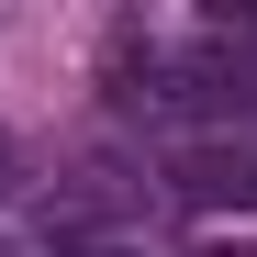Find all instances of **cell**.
Listing matches in <instances>:
<instances>
[{
    "label": "cell",
    "instance_id": "1",
    "mask_svg": "<svg viewBox=\"0 0 257 257\" xmlns=\"http://www.w3.org/2000/svg\"><path fill=\"white\" fill-rule=\"evenodd\" d=\"M201 257H257V246H201Z\"/></svg>",
    "mask_w": 257,
    "mask_h": 257
}]
</instances>
